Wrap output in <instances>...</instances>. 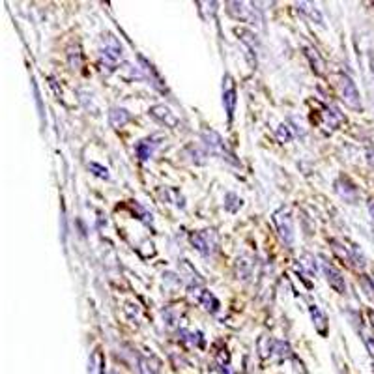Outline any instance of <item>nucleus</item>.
<instances>
[{"mask_svg":"<svg viewBox=\"0 0 374 374\" xmlns=\"http://www.w3.org/2000/svg\"><path fill=\"white\" fill-rule=\"evenodd\" d=\"M277 137L281 138V140H284V142H288L290 138H292V133L288 131V127L286 126H281L279 129H277Z\"/></svg>","mask_w":374,"mask_h":374,"instance_id":"nucleus-18","label":"nucleus"},{"mask_svg":"<svg viewBox=\"0 0 374 374\" xmlns=\"http://www.w3.org/2000/svg\"><path fill=\"white\" fill-rule=\"evenodd\" d=\"M88 168H90V170H94V174H96V176H99V178L109 180V170H107L105 167H101V165H98V163H90V165H88Z\"/></svg>","mask_w":374,"mask_h":374,"instance_id":"nucleus-16","label":"nucleus"},{"mask_svg":"<svg viewBox=\"0 0 374 374\" xmlns=\"http://www.w3.org/2000/svg\"><path fill=\"white\" fill-rule=\"evenodd\" d=\"M191 242L196 247V251H200L202 254H210L213 253V249L217 245V234L213 231L196 232V234L191 236Z\"/></svg>","mask_w":374,"mask_h":374,"instance_id":"nucleus-4","label":"nucleus"},{"mask_svg":"<svg viewBox=\"0 0 374 374\" xmlns=\"http://www.w3.org/2000/svg\"><path fill=\"white\" fill-rule=\"evenodd\" d=\"M324 271H326V277H328L329 286L333 288L335 292L344 294L346 292V282H344V277L340 275V271L335 270L333 266L328 264V262H324Z\"/></svg>","mask_w":374,"mask_h":374,"instance_id":"nucleus-8","label":"nucleus"},{"mask_svg":"<svg viewBox=\"0 0 374 374\" xmlns=\"http://www.w3.org/2000/svg\"><path fill=\"white\" fill-rule=\"evenodd\" d=\"M129 120H131V114H129L126 109H122V107H114V109H110L109 124L114 127V129H120V127H124Z\"/></svg>","mask_w":374,"mask_h":374,"instance_id":"nucleus-9","label":"nucleus"},{"mask_svg":"<svg viewBox=\"0 0 374 374\" xmlns=\"http://www.w3.org/2000/svg\"><path fill=\"white\" fill-rule=\"evenodd\" d=\"M273 221L277 224V231H279V236L286 245H292L294 242V221L292 215L288 212L286 208H281L279 212L273 215Z\"/></svg>","mask_w":374,"mask_h":374,"instance_id":"nucleus-3","label":"nucleus"},{"mask_svg":"<svg viewBox=\"0 0 374 374\" xmlns=\"http://www.w3.org/2000/svg\"><path fill=\"white\" fill-rule=\"evenodd\" d=\"M368 208H370V213H372V215H374V200L370 202V206H368Z\"/></svg>","mask_w":374,"mask_h":374,"instance_id":"nucleus-19","label":"nucleus"},{"mask_svg":"<svg viewBox=\"0 0 374 374\" xmlns=\"http://www.w3.org/2000/svg\"><path fill=\"white\" fill-rule=\"evenodd\" d=\"M204 135V140H206V146L210 148V152H213V154H219V156L223 157V159H226V161H231L234 163V165H238V161H234L232 159V154L231 152H226V148H224V142L221 140V137H219L217 133L215 131H204L202 133Z\"/></svg>","mask_w":374,"mask_h":374,"instance_id":"nucleus-6","label":"nucleus"},{"mask_svg":"<svg viewBox=\"0 0 374 374\" xmlns=\"http://www.w3.org/2000/svg\"><path fill=\"white\" fill-rule=\"evenodd\" d=\"M298 8H299V10H301V12L309 13V15H311L312 19L317 17L318 23H322V15L318 13V10H309V4H307V2H301V4H298Z\"/></svg>","mask_w":374,"mask_h":374,"instance_id":"nucleus-17","label":"nucleus"},{"mask_svg":"<svg viewBox=\"0 0 374 374\" xmlns=\"http://www.w3.org/2000/svg\"><path fill=\"white\" fill-rule=\"evenodd\" d=\"M339 90L340 98L350 109L359 110L361 109V98H359V90H357L356 82L352 81L348 75H340L339 77Z\"/></svg>","mask_w":374,"mask_h":374,"instance_id":"nucleus-2","label":"nucleus"},{"mask_svg":"<svg viewBox=\"0 0 374 374\" xmlns=\"http://www.w3.org/2000/svg\"><path fill=\"white\" fill-rule=\"evenodd\" d=\"M200 303L206 307L208 311H212V312H215L219 309V301L215 299V296H213V294H210V292H202Z\"/></svg>","mask_w":374,"mask_h":374,"instance_id":"nucleus-14","label":"nucleus"},{"mask_svg":"<svg viewBox=\"0 0 374 374\" xmlns=\"http://www.w3.org/2000/svg\"><path fill=\"white\" fill-rule=\"evenodd\" d=\"M372 71H374V54H372Z\"/></svg>","mask_w":374,"mask_h":374,"instance_id":"nucleus-20","label":"nucleus"},{"mask_svg":"<svg viewBox=\"0 0 374 374\" xmlns=\"http://www.w3.org/2000/svg\"><path fill=\"white\" fill-rule=\"evenodd\" d=\"M311 314H312V320H314V328L320 335H326V317H324V312L318 309L317 305L311 307Z\"/></svg>","mask_w":374,"mask_h":374,"instance_id":"nucleus-13","label":"nucleus"},{"mask_svg":"<svg viewBox=\"0 0 374 374\" xmlns=\"http://www.w3.org/2000/svg\"><path fill=\"white\" fill-rule=\"evenodd\" d=\"M122 47L120 43L116 41L114 36L107 34V38H103V45H101V60H103L105 66H109L110 69H114L118 64L122 62Z\"/></svg>","mask_w":374,"mask_h":374,"instance_id":"nucleus-1","label":"nucleus"},{"mask_svg":"<svg viewBox=\"0 0 374 374\" xmlns=\"http://www.w3.org/2000/svg\"><path fill=\"white\" fill-rule=\"evenodd\" d=\"M223 103H224V110H226V116H228V122H232L234 109H236V84H234V81H232L231 75H224V81H223Z\"/></svg>","mask_w":374,"mask_h":374,"instance_id":"nucleus-5","label":"nucleus"},{"mask_svg":"<svg viewBox=\"0 0 374 374\" xmlns=\"http://www.w3.org/2000/svg\"><path fill=\"white\" fill-rule=\"evenodd\" d=\"M150 114L154 116L156 120H159L161 124H165V126L168 127H176L178 126V116L174 114L172 110L168 109V107H165V105H154L152 109H150Z\"/></svg>","mask_w":374,"mask_h":374,"instance_id":"nucleus-7","label":"nucleus"},{"mask_svg":"<svg viewBox=\"0 0 374 374\" xmlns=\"http://www.w3.org/2000/svg\"><path fill=\"white\" fill-rule=\"evenodd\" d=\"M88 374H105V357L101 354V350H94L92 357H90Z\"/></svg>","mask_w":374,"mask_h":374,"instance_id":"nucleus-11","label":"nucleus"},{"mask_svg":"<svg viewBox=\"0 0 374 374\" xmlns=\"http://www.w3.org/2000/svg\"><path fill=\"white\" fill-rule=\"evenodd\" d=\"M148 142H150V140H142V142L137 146V154H138V157H140L142 161H146V159L152 156V148H148Z\"/></svg>","mask_w":374,"mask_h":374,"instance_id":"nucleus-15","label":"nucleus"},{"mask_svg":"<svg viewBox=\"0 0 374 374\" xmlns=\"http://www.w3.org/2000/svg\"><path fill=\"white\" fill-rule=\"evenodd\" d=\"M159 367H161V363L154 356L140 357L138 359V370H140V374H159Z\"/></svg>","mask_w":374,"mask_h":374,"instance_id":"nucleus-10","label":"nucleus"},{"mask_svg":"<svg viewBox=\"0 0 374 374\" xmlns=\"http://www.w3.org/2000/svg\"><path fill=\"white\" fill-rule=\"evenodd\" d=\"M140 62H142V66H144V69H146V73H148V77H150V79H152V84H154V87H156V88H159L161 92H165L167 88H165V84H163L161 77H159V75L156 73V69H154V66H152V64H150V62H146V60H144L142 56H140Z\"/></svg>","mask_w":374,"mask_h":374,"instance_id":"nucleus-12","label":"nucleus"}]
</instances>
